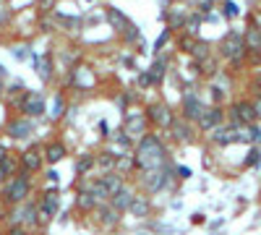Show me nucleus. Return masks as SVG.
<instances>
[{
	"label": "nucleus",
	"mask_w": 261,
	"mask_h": 235,
	"mask_svg": "<svg viewBox=\"0 0 261 235\" xmlns=\"http://www.w3.org/2000/svg\"><path fill=\"white\" fill-rule=\"evenodd\" d=\"M217 58H220L227 71H241L246 68V42H243V32H227L222 39H220V45H217Z\"/></svg>",
	"instance_id": "3"
},
{
	"label": "nucleus",
	"mask_w": 261,
	"mask_h": 235,
	"mask_svg": "<svg viewBox=\"0 0 261 235\" xmlns=\"http://www.w3.org/2000/svg\"><path fill=\"white\" fill-rule=\"evenodd\" d=\"M34 71H37L39 81L45 84V87H50L55 81V55L50 50L42 53V55H34Z\"/></svg>",
	"instance_id": "19"
},
{
	"label": "nucleus",
	"mask_w": 261,
	"mask_h": 235,
	"mask_svg": "<svg viewBox=\"0 0 261 235\" xmlns=\"http://www.w3.org/2000/svg\"><path fill=\"white\" fill-rule=\"evenodd\" d=\"M167 68H170V60H167V58H162V55H157V58H154V63H151V66L146 68V71H149V76H151V84H154V87H160V84L165 81Z\"/></svg>",
	"instance_id": "28"
},
{
	"label": "nucleus",
	"mask_w": 261,
	"mask_h": 235,
	"mask_svg": "<svg viewBox=\"0 0 261 235\" xmlns=\"http://www.w3.org/2000/svg\"><path fill=\"white\" fill-rule=\"evenodd\" d=\"M134 180H136L139 191H144V194H149V196H157V194L167 191L172 183L178 180V175H175V165L167 162V165L160 167V170H146V173H136Z\"/></svg>",
	"instance_id": "4"
},
{
	"label": "nucleus",
	"mask_w": 261,
	"mask_h": 235,
	"mask_svg": "<svg viewBox=\"0 0 261 235\" xmlns=\"http://www.w3.org/2000/svg\"><path fill=\"white\" fill-rule=\"evenodd\" d=\"M204 108H206V99L196 92L193 87H186L183 89V94H180V108H178V115H183L186 120H199V115L204 113Z\"/></svg>",
	"instance_id": "12"
},
{
	"label": "nucleus",
	"mask_w": 261,
	"mask_h": 235,
	"mask_svg": "<svg viewBox=\"0 0 261 235\" xmlns=\"http://www.w3.org/2000/svg\"><path fill=\"white\" fill-rule=\"evenodd\" d=\"M34 178L27 170H18L16 175H11L3 186H0V204L3 206H16V204H24L34 196Z\"/></svg>",
	"instance_id": "2"
},
{
	"label": "nucleus",
	"mask_w": 261,
	"mask_h": 235,
	"mask_svg": "<svg viewBox=\"0 0 261 235\" xmlns=\"http://www.w3.org/2000/svg\"><path fill=\"white\" fill-rule=\"evenodd\" d=\"M94 173H97V154H92V152L79 154V160H76V175L79 178H89Z\"/></svg>",
	"instance_id": "27"
},
{
	"label": "nucleus",
	"mask_w": 261,
	"mask_h": 235,
	"mask_svg": "<svg viewBox=\"0 0 261 235\" xmlns=\"http://www.w3.org/2000/svg\"><path fill=\"white\" fill-rule=\"evenodd\" d=\"M144 113H146V120L151 125V131H167L172 125V120L178 118V113L172 110V105L165 102V99H151L144 105Z\"/></svg>",
	"instance_id": "7"
},
{
	"label": "nucleus",
	"mask_w": 261,
	"mask_h": 235,
	"mask_svg": "<svg viewBox=\"0 0 261 235\" xmlns=\"http://www.w3.org/2000/svg\"><path fill=\"white\" fill-rule=\"evenodd\" d=\"M0 45H6V34H3V29H0Z\"/></svg>",
	"instance_id": "43"
},
{
	"label": "nucleus",
	"mask_w": 261,
	"mask_h": 235,
	"mask_svg": "<svg viewBox=\"0 0 261 235\" xmlns=\"http://www.w3.org/2000/svg\"><path fill=\"white\" fill-rule=\"evenodd\" d=\"M139 194V186H136V180L134 178H130L123 188H118L115 191V194L110 196V199H107V201H110L118 212H123V215H125V212H128V206H130V201H134V196Z\"/></svg>",
	"instance_id": "20"
},
{
	"label": "nucleus",
	"mask_w": 261,
	"mask_h": 235,
	"mask_svg": "<svg viewBox=\"0 0 261 235\" xmlns=\"http://www.w3.org/2000/svg\"><path fill=\"white\" fill-rule=\"evenodd\" d=\"M256 162H258V146H253V149H251V157L246 160V165L251 167V165H256Z\"/></svg>",
	"instance_id": "40"
},
{
	"label": "nucleus",
	"mask_w": 261,
	"mask_h": 235,
	"mask_svg": "<svg viewBox=\"0 0 261 235\" xmlns=\"http://www.w3.org/2000/svg\"><path fill=\"white\" fill-rule=\"evenodd\" d=\"M65 115H68V94H65V92H55L47 99V118L53 123H60Z\"/></svg>",
	"instance_id": "22"
},
{
	"label": "nucleus",
	"mask_w": 261,
	"mask_h": 235,
	"mask_svg": "<svg viewBox=\"0 0 261 235\" xmlns=\"http://www.w3.org/2000/svg\"><path fill=\"white\" fill-rule=\"evenodd\" d=\"M209 55H214V50H212V45H209V42L206 39H196V45H193V50H191V60H196V63H201V60H206Z\"/></svg>",
	"instance_id": "33"
},
{
	"label": "nucleus",
	"mask_w": 261,
	"mask_h": 235,
	"mask_svg": "<svg viewBox=\"0 0 261 235\" xmlns=\"http://www.w3.org/2000/svg\"><path fill=\"white\" fill-rule=\"evenodd\" d=\"M154 212H157L154 199H151L149 194H144V191H139V194L134 196V201H130V206H128L125 215L136 217V220H151V217H154Z\"/></svg>",
	"instance_id": "18"
},
{
	"label": "nucleus",
	"mask_w": 261,
	"mask_h": 235,
	"mask_svg": "<svg viewBox=\"0 0 261 235\" xmlns=\"http://www.w3.org/2000/svg\"><path fill=\"white\" fill-rule=\"evenodd\" d=\"M243 42H246V50H261V29L253 24H246Z\"/></svg>",
	"instance_id": "32"
},
{
	"label": "nucleus",
	"mask_w": 261,
	"mask_h": 235,
	"mask_svg": "<svg viewBox=\"0 0 261 235\" xmlns=\"http://www.w3.org/2000/svg\"><path fill=\"white\" fill-rule=\"evenodd\" d=\"M21 170V162H18V152H11L3 162H0V186H3L11 175H16Z\"/></svg>",
	"instance_id": "29"
},
{
	"label": "nucleus",
	"mask_w": 261,
	"mask_h": 235,
	"mask_svg": "<svg viewBox=\"0 0 261 235\" xmlns=\"http://www.w3.org/2000/svg\"><path fill=\"white\" fill-rule=\"evenodd\" d=\"M222 13H225L227 18H235V16L241 13V11H238V6L232 3V0H225V3H222Z\"/></svg>",
	"instance_id": "37"
},
{
	"label": "nucleus",
	"mask_w": 261,
	"mask_h": 235,
	"mask_svg": "<svg viewBox=\"0 0 261 235\" xmlns=\"http://www.w3.org/2000/svg\"><path fill=\"white\" fill-rule=\"evenodd\" d=\"M60 188L58 186H50V188H42L37 194V227L39 230H47L53 225V220L58 217L60 212Z\"/></svg>",
	"instance_id": "6"
},
{
	"label": "nucleus",
	"mask_w": 261,
	"mask_h": 235,
	"mask_svg": "<svg viewBox=\"0 0 261 235\" xmlns=\"http://www.w3.org/2000/svg\"><path fill=\"white\" fill-rule=\"evenodd\" d=\"M3 134L11 139V141H29L34 134H37V120L27 118V115H11L3 125Z\"/></svg>",
	"instance_id": "10"
},
{
	"label": "nucleus",
	"mask_w": 261,
	"mask_h": 235,
	"mask_svg": "<svg viewBox=\"0 0 261 235\" xmlns=\"http://www.w3.org/2000/svg\"><path fill=\"white\" fill-rule=\"evenodd\" d=\"M206 141L212 146H217V149H225L230 144H238V141H241V136H238V128L225 120V123H220L217 128H212V131L206 134Z\"/></svg>",
	"instance_id": "16"
},
{
	"label": "nucleus",
	"mask_w": 261,
	"mask_h": 235,
	"mask_svg": "<svg viewBox=\"0 0 261 235\" xmlns=\"http://www.w3.org/2000/svg\"><path fill=\"white\" fill-rule=\"evenodd\" d=\"M136 84L141 89H149V87H154V84H151V76H149V71H141L139 76H136Z\"/></svg>",
	"instance_id": "38"
},
{
	"label": "nucleus",
	"mask_w": 261,
	"mask_h": 235,
	"mask_svg": "<svg viewBox=\"0 0 261 235\" xmlns=\"http://www.w3.org/2000/svg\"><path fill=\"white\" fill-rule=\"evenodd\" d=\"M248 24H253V27L261 29V6H253V8L248 11Z\"/></svg>",
	"instance_id": "36"
},
{
	"label": "nucleus",
	"mask_w": 261,
	"mask_h": 235,
	"mask_svg": "<svg viewBox=\"0 0 261 235\" xmlns=\"http://www.w3.org/2000/svg\"><path fill=\"white\" fill-rule=\"evenodd\" d=\"M58 8V0H34V11L37 16H50Z\"/></svg>",
	"instance_id": "34"
},
{
	"label": "nucleus",
	"mask_w": 261,
	"mask_h": 235,
	"mask_svg": "<svg viewBox=\"0 0 261 235\" xmlns=\"http://www.w3.org/2000/svg\"><path fill=\"white\" fill-rule=\"evenodd\" d=\"M97 178H99V183L105 186V191H107V196H113V194H115L118 188H123V186H125V183L130 180V178L120 175L118 170H110V173H99Z\"/></svg>",
	"instance_id": "25"
},
{
	"label": "nucleus",
	"mask_w": 261,
	"mask_h": 235,
	"mask_svg": "<svg viewBox=\"0 0 261 235\" xmlns=\"http://www.w3.org/2000/svg\"><path fill=\"white\" fill-rule=\"evenodd\" d=\"M225 120L235 128L241 125H251V123H258L256 120V110H253V102L251 97H238V99H230L227 108H225Z\"/></svg>",
	"instance_id": "8"
},
{
	"label": "nucleus",
	"mask_w": 261,
	"mask_h": 235,
	"mask_svg": "<svg viewBox=\"0 0 261 235\" xmlns=\"http://www.w3.org/2000/svg\"><path fill=\"white\" fill-rule=\"evenodd\" d=\"M0 97H6V81H3V76H0Z\"/></svg>",
	"instance_id": "42"
},
{
	"label": "nucleus",
	"mask_w": 261,
	"mask_h": 235,
	"mask_svg": "<svg viewBox=\"0 0 261 235\" xmlns=\"http://www.w3.org/2000/svg\"><path fill=\"white\" fill-rule=\"evenodd\" d=\"M165 134V139H170L175 146H191V144H196L199 141V128H196V123L193 120H186L183 115H178L175 120H172V125L167 128V131H162Z\"/></svg>",
	"instance_id": "9"
},
{
	"label": "nucleus",
	"mask_w": 261,
	"mask_h": 235,
	"mask_svg": "<svg viewBox=\"0 0 261 235\" xmlns=\"http://www.w3.org/2000/svg\"><path fill=\"white\" fill-rule=\"evenodd\" d=\"M134 160H136V173H146V170H160L170 160V146L162 131H149L136 141L134 149Z\"/></svg>",
	"instance_id": "1"
},
{
	"label": "nucleus",
	"mask_w": 261,
	"mask_h": 235,
	"mask_svg": "<svg viewBox=\"0 0 261 235\" xmlns=\"http://www.w3.org/2000/svg\"><path fill=\"white\" fill-rule=\"evenodd\" d=\"M105 13H107V24H110V27H113L118 34H120V32H123V29L130 24V18H128L125 13H120L118 8H113V6H107V8H105Z\"/></svg>",
	"instance_id": "30"
},
{
	"label": "nucleus",
	"mask_w": 261,
	"mask_h": 235,
	"mask_svg": "<svg viewBox=\"0 0 261 235\" xmlns=\"http://www.w3.org/2000/svg\"><path fill=\"white\" fill-rule=\"evenodd\" d=\"M251 102H253V110H256V120L261 123V94H251Z\"/></svg>",
	"instance_id": "39"
},
{
	"label": "nucleus",
	"mask_w": 261,
	"mask_h": 235,
	"mask_svg": "<svg viewBox=\"0 0 261 235\" xmlns=\"http://www.w3.org/2000/svg\"><path fill=\"white\" fill-rule=\"evenodd\" d=\"M220 123H225V105H206L204 113L199 115V120H196V128H199L201 134H209L212 128H217Z\"/></svg>",
	"instance_id": "17"
},
{
	"label": "nucleus",
	"mask_w": 261,
	"mask_h": 235,
	"mask_svg": "<svg viewBox=\"0 0 261 235\" xmlns=\"http://www.w3.org/2000/svg\"><path fill=\"white\" fill-rule=\"evenodd\" d=\"M11 108L39 123L42 118H47V94L42 89H24L16 94V99H11Z\"/></svg>",
	"instance_id": "5"
},
{
	"label": "nucleus",
	"mask_w": 261,
	"mask_h": 235,
	"mask_svg": "<svg viewBox=\"0 0 261 235\" xmlns=\"http://www.w3.org/2000/svg\"><path fill=\"white\" fill-rule=\"evenodd\" d=\"M0 235H34V230H29L27 225H6Z\"/></svg>",
	"instance_id": "35"
},
{
	"label": "nucleus",
	"mask_w": 261,
	"mask_h": 235,
	"mask_svg": "<svg viewBox=\"0 0 261 235\" xmlns=\"http://www.w3.org/2000/svg\"><path fill=\"white\" fill-rule=\"evenodd\" d=\"M191 11L186 6H167L165 11V27L172 32V34H180L186 29V21H188Z\"/></svg>",
	"instance_id": "21"
},
{
	"label": "nucleus",
	"mask_w": 261,
	"mask_h": 235,
	"mask_svg": "<svg viewBox=\"0 0 261 235\" xmlns=\"http://www.w3.org/2000/svg\"><path fill=\"white\" fill-rule=\"evenodd\" d=\"M165 6H172V0H165Z\"/></svg>",
	"instance_id": "45"
},
{
	"label": "nucleus",
	"mask_w": 261,
	"mask_h": 235,
	"mask_svg": "<svg viewBox=\"0 0 261 235\" xmlns=\"http://www.w3.org/2000/svg\"><path fill=\"white\" fill-rule=\"evenodd\" d=\"M0 222H3V215H0Z\"/></svg>",
	"instance_id": "46"
},
{
	"label": "nucleus",
	"mask_w": 261,
	"mask_h": 235,
	"mask_svg": "<svg viewBox=\"0 0 261 235\" xmlns=\"http://www.w3.org/2000/svg\"><path fill=\"white\" fill-rule=\"evenodd\" d=\"M42 149H45V162L47 167L63 162L65 157H68V144H65L63 139H50L47 144H42Z\"/></svg>",
	"instance_id": "23"
},
{
	"label": "nucleus",
	"mask_w": 261,
	"mask_h": 235,
	"mask_svg": "<svg viewBox=\"0 0 261 235\" xmlns=\"http://www.w3.org/2000/svg\"><path fill=\"white\" fill-rule=\"evenodd\" d=\"M18 162H21V170H27V173H32V175H39L42 170L47 167L42 144H29L27 149H21V152H18Z\"/></svg>",
	"instance_id": "13"
},
{
	"label": "nucleus",
	"mask_w": 261,
	"mask_h": 235,
	"mask_svg": "<svg viewBox=\"0 0 261 235\" xmlns=\"http://www.w3.org/2000/svg\"><path fill=\"white\" fill-rule=\"evenodd\" d=\"M0 113H3V108H0Z\"/></svg>",
	"instance_id": "47"
},
{
	"label": "nucleus",
	"mask_w": 261,
	"mask_h": 235,
	"mask_svg": "<svg viewBox=\"0 0 261 235\" xmlns=\"http://www.w3.org/2000/svg\"><path fill=\"white\" fill-rule=\"evenodd\" d=\"M258 201H261V196H258Z\"/></svg>",
	"instance_id": "48"
},
{
	"label": "nucleus",
	"mask_w": 261,
	"mask_h": 235,
	"mask_svg": "<svg viewBox=\"0 0 261 235\" xmlns=\"http://www.w3.org/2000/svg\"><path fill=\"white\" fill-rule=\"evenodd\" d=\"M34 235H45V230H34Z\"/></svg>",
	"instance_id": "44"
},
{
	"label": "nucleus",
	"mask_w": 261,
	"mask_h": 235,
	"mask_svg": "<svg viewBox=\"0 0 261 235\" xmlns=\"http://www.w3.org/2000/svg\"><path fill=\"white\" fill-rule=\"evenodd\" d=\"M89 217H94V225L99 227V230H105V232H113V230H118L120 227V220H123V212H118L110 201H102Z\"/></svg>",
	"instance_id": "14"
},
{
	"label": "nucleus",
	"mask_w": 261,
	"mask_h": 235,
	"mask_svg": "<svg viewBox=\"0 0 261 235\" xmlns=\"http://www.w3.org/2000/svg\"><path fill=\"white\" fill-rule=\"evenodd\" d=\"M94 84H97V76L92 68H86L81 66V63H76V66L68 68V87L76 89V92H89L94 89Z\"/></svg>",
	"instance_id": "15"
},
{
	"label": "nucleus",
	"mask_w": 261,
	"mask_h": 235,
	"mask_svg": "<svg viewBox=\"0 0 261 235\" xmlns=\"http://www.w3.org/2000/svg\"><path fill=\"white\" fill-rule=\"evenodd\" d=\"M8 154H11V149H8V144H6V141H0V162H3V160H6Z\"/></svg>",
	"instance_id": "41"
},
{
	"label": "nucleus",
	"mask_w": 261,
	"mask_h": 235,
	"mask_svg": "<svg viewBox=\"0 0 261 235\" xmlns=\"http://www.w3.org/2000/svg\"><path fill=\"white\" fill-rule=\"evenodd\" d=\"M115 162H118V154H113L110 149L105 146L97 154V173H110V170H115Z\"/></svg>",
	"instance_id": "31"
},
{
	"label": "nucleus",
	"mask_w": 261,
	"mask_h": 235,
	"mask_svg": "<svg viewBox=\"0 0 261 235\" xmlns=\"http://www.w3.org/2000/svg\"><path fill=\"white\" fill-rule=\"evenodd\" d=\"M120 128H123L128 136H134L136 141L151 131L144 108H125V110H123V125H120Z\"/></svg>",
	"instance_id": "11"
},
{
	"label": "nucleus",
	"mask_w": 261,
	"mask_h": 235,
	"mask_svg": "<svg viewBox=\"0 0 261 235\" xmlns=\"http://www.w3.org/2000/svg\"><path fill=\"white\" fill-rule=\"evenodd\" d=\"M99 204H102V201L92 194L89 188H76V209L81 212V215H92Z\"/></svg>",
	"instance_id": "24"
},
{
	"label": "nucleus",
	"mask_w": 261,
	"mask_h": 235,
	"mask_svg": "<svg viewBox=\"0 0 261 235\" xmlns=\"http://www.w3.org/2000/svg\"><path fill=\"white\" fill-rule=\"evenodd\" d=\"M120 37V45H125V47H141L144 50V37H141V29L130 21V24L118 34Z\"/></svg>",
	"instance_id": "26"
}]
</instances>
